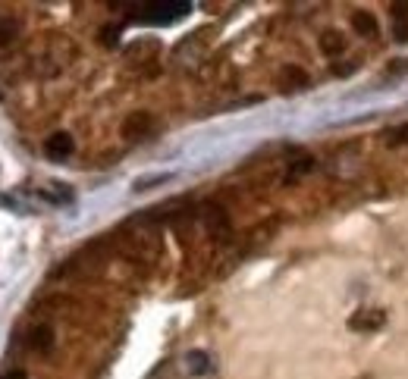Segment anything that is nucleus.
Here are the masks:
<instances>
[{"label": "nucleus", "mask_w": 408, "mask_h": 379, "mask_svg": "<svg viewBox=\"0 0 408 379\" xmlns=\"http://www.w3.org/2000/svg\"><path fill=\"white\" fill-rule=\"evenodd\" d=\"M192 3H182V0H170V3H145L139 13L142 22H151V26H170V22L182 19V16H189Z\"/></svg>", "instance_id": "1"}, {"label": "nucleus", "mask_w": 408, "mask_h": 379, "mask_svg": "<svg viewBox=\"0 0 408 379\" xmlns=\"http://www.w3.org/2000/svg\"><path fill=\"white\" fill-rule=\"evenodd\" d=\"M73 135H66V132H57V135H51L44 141V150H47V157L51 160H66L69 154H73Z\"/></svg>", "instance_id": "2"}, {"label": "nucleus", "mask_w": 408, "mask_h": 379, "mask_svg": "<svg viewBox=\"0 0 408 379\" xmlns=\"http://www.w3.org/2000/svg\"><path fill=\"white\" fill-rule=\"evenodd\" d=\"M383 320H386L383 310H358V314L352 317L349 326L355 329V333H374V329L383 326Z\"/></svg>", "instance_id": "3"}, {"label": "nucleus", "mask_w": 408, "mask_h": 379, "mask_svg": "<svg viewBox=\"0 0 408 379\" xmlns=\"http://www.w3.org/2000/svg\"><path fill=\"white\" fill-rule=\"evenodd\" d=\"M389 16H393V35L399 41H408V3H393L389 7Z\"/></svg>", "instance_id": "4"}, {"label": "nucleus", "mask_w": 408, "mask_h": 379, "mask_svg": "<svg viewBox=\"0 0 408 379\" xmlns=\"http://www.w3.org/2000/svg\"><path fill=\"white\" fill-rule=\"evenodd\" d=\"M352 28H355L358 35H364V38H374L377 35V19L371 13H355L352 16Z\"/></svg>", "instance_id": "5"}, {"label": "nucleus", "mask_w": 408, "mask_h": 379, "mask_svg": "<svg viewBox=\"0 0 408 379\" xmlns=\"http://www.w3.org/2000/svg\"><path fill=\"white\" fill-rule=\"evenodd\" d=\"M323 51H327V53H339V51H343V38H336V32H330L327 38H323Z\"/></svg>", "instance_id": "6"}, {"label": "nucleus", "mask_w": 408, "mask_h": 379, "mask_svg": "<svg viewBox=\"0 0 408 379\" xmlns=\"http://www.w3.org/2000/svg\"><path fill=\"white\" fill-rule=\"evenodd\" d=\"M32 342H35V348H51V342H53V339H51V329L41 326L38 333H35V339H32Z\"/></svg>", "instance_id": "7"}, {"label": "nucleus", "mask_w": 408, "mask_h": 379, "mask_svg": "<svg viewBox=\"0 0 408 379\" xmlns=\"http://www.w3.org/2000/svg\"><path fill=\"white\" fill-rule=\"evenodd\" d=\"M189 367L195 373H204V367H207V364H204V354H189Z\"/></svg>", "instance_id": "8"}, {"label": "nucleus", "mask_w": 408, "mask_h": 379, "mask_svg": "<svg viewBox=\"0 0 408 379\" xmlns=\"http://www.w3.org/2000/svg\"><path fill=\"white\" fill-rule=\"evenodd\" d=\"M3 379H28V376H26V373H22V370H10Z\"/></svg>", "instance_id": "9"}]
</instances>
